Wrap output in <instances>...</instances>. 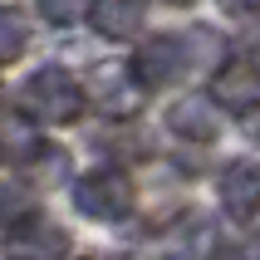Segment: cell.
<instances>
[{
  "mask_svg": "<svg viewBox=\"0 0 260 260\" xmlns=\"http://www.w3.org/2000/svg\"><path fill=\"white\" fill-rule=\"evenodd\" d=\"M191 64V49L182 35H157V40H147L143 49H138V59H133V79L143 88H162L172 84V79H182Z\"/></svg>",
  "mask_w": 260,
  "mask_h": 260,
  "instance_id": "cell-3",
  "label": "cell"
},
{
  "mask_svg": "<svg viewBox=\"0 0 260 260\" xmlns=\"http://www.w3.org/2000/svg\"><path fill=\"white\" fill-rule=\"evenodd\" d=\"M167 128L177 138H187V143H211L221 133V108L211 99H202V93H187V99H177L167 108Z\"/></svg>",
  "mask_w": 260,
  "mask_h": 260,
  "instance_id": "cell-6",
  "label": "cell"
},
{
  "mask_svg": "<svg viewBox=\"0 0 260 260\" xmlns=\"http://www.w3.org/2000/svg\"><path fill=\"white\" fill-rule=\"evenodd\" d=\"M88 260H93V255H88Z\"/></svg>",
  "mask_w": 260,
  "mask_h": 260,
  "instance_id": "cell-15",
  "label": "cell"
},
{
  "mask_svg": "<svg viewBox=\"0 0 260 260\" xmlns=\"http://www.w3.org/2000/svg\"><path fill=\"white\" fill-rule=\"evenodd\" d=\"M40 15L54 20V25H74L88 15V0H40Z\"/></svg>",
  "mask_w": 260,
  "mask_h": 260,
  "instance_id": "cell-11",
  "label": "cell"
},
{
  "mask_svg": "<svg viewBox=\"0 0 260 260\" xmlns=\"http://www.w3.org/2000/svg\"><path fill=\"white\" fill-rule=\"evenodd\" d=\"M133 202H138L133 182L118 167H93V172H84L74 182V206L93 221H123L133 211Z\"/></svg>",
  "mask_w": 260,
  "mask_h": 260,
  "instance_id": "cell-2",
  "label": "cell"
},
{
  "mask_svg": "<svg viewBox=\"0 0 260 260\" xmlns=\"http://www.w3.org/2000/svg\"><path fill=\"white\" fill-rule=\"evenodd\" d=\"M20 113L35 118V123H49V128L74 123V118L84 113V88L74 84L59 64H49V69L29 74V84L20 88Z\"/></svg>",
  "mask_w": 260,
  "mask_h": 260,
  "instance_id": "cell-1",
  "label": "cell"
},
{
  "mask_svg": "<svg viewBox=\"0 0 260 260\" xmlns=\"http://www.w3.org/2000/svg\"><path fill=\"white\" fill-rule=\"evenodd\" d=\"M25 40H29L25 15L10 10V5H0V64H10V59L25 54Z\"/></svg>",
  "mask_w": 260,
  "mask_h": 260,
  "instance_id": "cell-10",
  "label": "cell"
},
{
  "mask_svg": "<svg viewBox=\"0 0 260 260\" xmlns=\"http://www.w3.org/2000/svg\"><path fill=\"white\" fill-rule=\"evenodd\" d=\"M5 255L10 260H64L69 255V236L49 226V221H10V236H5Z\"/></svg>",
  "mask_w": 260,
  "mask_h": 260,
  "instance_id": "cell-5",
  "label": "cell"
},
{
  "mask_svg": "<svg viewBox=\"0 0 260 260\" xmlns=\"http://www.w3.org/2000/svg\"><path fill=\"white\" fill-rule=\"evenodd\" d=\"M211 103H221L226 113H241V118L260 103V74L250 54H236L221 64V74L211 79Z\"/></svg>",
  "mask_w": 260,
  "mask_h": 260,
  "instance_id": "cell-4",
  "label": "cell"
},
{
  "mask_svg": "<svg viewBox=\"0 0 260 260\" xmlns=\"http://www.w3.org/2000/svg\"><path fill=\"white\" fill-rule=\"evenodd\" d=\"M172 5H191V0H172Z\"/></svg>",
  "mask_w": 260,
  "mask_h": 260,
  "instance_id": "cell-14",
  "label": "cell"
},
{
  "mask_svg": "<svg viewBox=\"0 0 260 260\" xmlns=\"http://www.w3.org/2000/svg\"><path fill=\"white\" fill-rule=\"evenodd\" d=\"M88 20L103 40H133L143 29V0H88Z\"/></svg>",
  "mask_w": 260,
  "mask_h": 260,
  "instance_id": "cell-8",
  "label": "cell"
},
{
  "mask_svg": "<svg viewBox=\"0 0 260 260\" xmlns=\"http://www.w3.org/2000/svg\"><path fill=\"white\" fill-rule=\"evenodd\" d=\"M221 10L236 15V20H250V15H255V0H221Z\"/></svg>",
  "mask_w": 260,
  "mask_h": 260,
  "instance_id": "cell-13",
  "label": "cell"
},
{
  "mask_svg": "<svg viewBox=\"0 0 260 260\" xmlns=\"http://www.w3.org/2000/svg\"><path fill=\"white\" fill-rule=\"evenodd\" d=\"M0 147L10 152V157H20V162H29L35 152H40V138H35V128H29V118L20 113V118H0Z\"/></svg>",
  "mask_w": 260,
  "mask_h": 260,
  "instance_id": "cell-9",
  "label": "cell"
},
{
  "mask_svg": "<svg viewBox=\"0 0 260 260\" xmlns=\"http://www.w3.org/2000/svg\"><path fill=\"white\" fill-rule=\"evenodd\" d=\"M20 211H25V191H20V187H0V226L15 221Z\"/></svg>",
  "mask_w": 260,
  "mask_h": 260,
  "instance_id": "cell-12",
  "label": "cell"
},
{
  "mask_svg": "<svg viewBox=\"0 0 260 260\" xmlns=\"http://www.w3.org/2000/svg\"><path fill=\"white\" fill-rule=\"evenodd\" d=\"M221 202H226V216L236 226H255V162L250 157L226 167V177H221Z\"/></svg>",
  "mask_w": 260,
  "mask_h": 260,
  "instance_id": "cell-7",
  "label": "cell"
}]
</instances>
